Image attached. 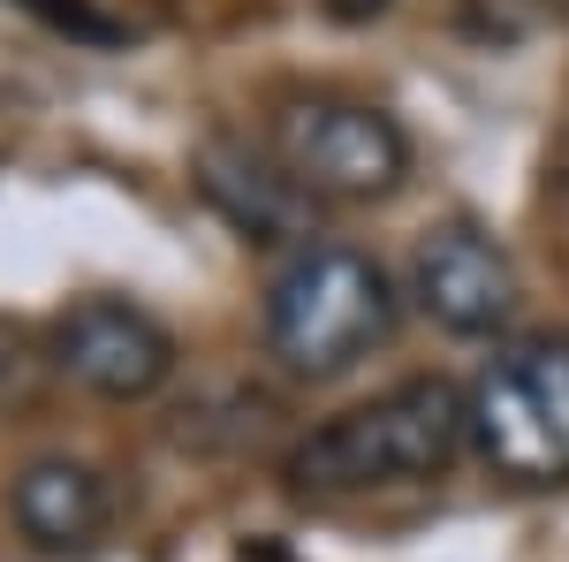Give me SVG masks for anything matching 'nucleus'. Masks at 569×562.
I'll return each mask as SVG.
<instances>
[{
  "label": "nucleus",
  "instance_id": "obj_7",
  "mask_svg": "<svg viewBox=\"0 0 569 562\" xmlns=\"http://www.w3.org/2000/svg\"><path fill=\"white\" fill-rule=\"evenodd\" d=\"M107 510H114V494L84 456H31L8 486V517L39 555H84L107 532Z\"/></svg>",
  "mask_w": 569,
  "mask_h": 562
},
{
  "label": "nucleus",
  "instance_id": "obj_10",
  "mask_svg": "<svg viewBox=\"0 0 569 562\" xmlns=\"http://www.w3.org/2000/svg\"><path fill=\"white\" fill-rule=\"evenodd\" d=\"M236 562H289V548H281V540H251Z\"/></svg>",
  "mask_w": 569,
  "mask_h": 562
},
{
  "label": "nucleus",
  "instance_id": "obj_9",
  "mask_svg": "<svg viewBox=\"0 0 569 562\" xmlns=\"http://www.w3.org/2000/svg\"><path fill=\"white\" fill-rule=\"evenodd\" d=\"M388 0H327V16H342V23H365V16H380Z\"/></svg>",
  "mask_w": 569,
  "mask_h": 562
},
{
  "label": "nucleus",
  "instance_id": "obj_5",
  "mask_svg": "<svg viewBox=\"0 0 569 562\" xmlns=\"http://www.w3.org/2000/svg\"><path fill=\"white\" fill-rule=\"evenodd\" d=\"M410 297H418V312L433 327L479 343V335H509V319L525 312V274L486 228L440 220L410 252Z\"/></svg>",
  "mask_w": 569,
  "mask_h": 562
},
{
  "label": "nucleus",
  "instance_id": "obj_6",
  "mask_svg": "<svg viewBox=\"0 0 569 562\" xmlns=\"http://www.w3.org/2000/svg\"><path fill=\"white\" fill-rule=\"evenodd\" d=\"M53 373L107 403H144L176 381V335L130 297H77L53 319Z\"/></svg>",
  "mask_w": 569,
  "mask_h": 562
},
{
  "label": "nucleus",
  "instance_id": "obj_2",
  "mask_svg": "<svg viewBox=\"0 0 569 562\" xmlns=\"http://www.w3.org/2000/svg\"><path fill=\"white\" fill-rule=\"evenodd\" d=\"M402 289L372 252L311 236L266 282V357L297 381H342L395 335Z\"/></svg>",
  "mask_w": 569,
  "mask_h": 562
},
{
  "label": "nucleus",
  "instance_id": "obj_4",
  "mask_svg": "<svg viewBox=\"0 0 569 562\" xmlns=\"http://www.w3.org/2000/svg\"><path fill=\"white\" fill-rule=\"evenodd\" d=\"M266 145L319 206H380L410 183V130L350 91H289L266 122Z\"/></svg>",
  "mask_w": 569,
  "mask_h": 562
},
{
  "label": "nucleus",
  "instance_id": "obj_1",
  "mask_svg": "<svg viewBox=\"0 0 569 562\" xmlns=\"http://www.w3.org/2000/svg\"><path fill=\"white\" fill-rule=\"evenodd\" d=\"M471 448V418H463V388L418 373L395 381L372 403H350L281 456L289 494L311 502H350V494H388V486H426L440 479L456 456Z\"/></svg>",
  "mask_w": 569,
  "mask_h": 562
},
{
  "label": "nucleus",
  "instance_id": "obj_3",
  "mask_svg": "<svg viewBox=\"0 0 569 562\" xmlns=\"http://www.w3.org/2000/svg\"><path fill=\"white\" fill-rule=\"evenodd\" d=\"M471 448L509 486H562L569 479V335H525L493 349L463 388Z\"/></svg>",
  "mask_w": 569,
  "mask_h": 562
},
{
  "label": "nucleus",
  "instance_id": "obj_8",
  "mask_svg": "<svg viewBox=\"0 0 569 562\" xmlns=\"http://www.w3.org/2000/svg\"><path fill=\"white\" fill-rule=\"evenodd\" d=\"M198 190H206L251 244H289V236H305V206L311 198L281 175V160H259V152L228 145V137H213V145L198 152Z\"/></svg>",
  "mask_w": 569,
  "mask_h": 562
}]
</instances>
